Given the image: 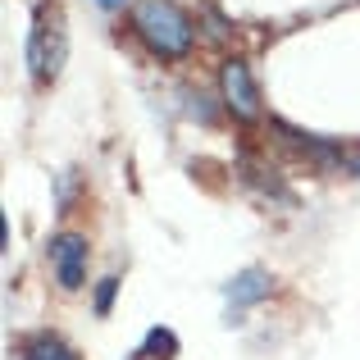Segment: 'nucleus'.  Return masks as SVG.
<instances>
[{"mask_svg": "<svg viewBox=\"0 0 360 360\" xmlns=\"http://www.w3.org/2000/svg\"><path fill=\"white\" fill-rule=\"evenodd\" d=\"M356 174H360V160H356Z\"/></svg>", "mask_w": 360, "mask_h": 360, "instance_id": "obj_10", "label": "nucleus"}, {"mask_svg": "<svg viewBox=\"0 0 360 360\" xmlns=\"http://www.w3.org/2000/svg\"><path fill=\"white\" fill-rule=\"evenodd\" d=\"M264 292H269V274L264 269H242L238 278L229 283V301L233 306H251V301H260Z\"/></svg>", "mask_w": 360, "mask_h": 360, "instance_id": "obj_5", "label": "nucleus"}, {"mask_svg": "<svg viewBox=\"0 0 360 360\" xmlns=\"http://www.w3.org/2000/svg\"><path fill=\"white\" fill-rule=\"evenodd\" d=\"M132 27L141 32V41L150 46L165 60H178V55L192 51V18L174 5V0H141L132 9Z\"/></svg>", "mask_w": 360, "mask_h": 360, "instance_id": "obj_1", "label": "nucleus"}, {"mask_svg": "<svg viewBox=\"0 0 360 360\" xmlns=\"http://www.w3.org/2000/svg\"><path fill=\"white\" fill-rule=\"evenodd\" d=\"M115 288H119V278H101V288H96V310L101 315H105L110 301H115Z\"/></svg>", "mask_w": 360, "mask_h": 360, "instance_id": "obj_8", "label": "nucleus"}, {"mask_svg": "<svg viewBox=\"0 0 360 360\" xmlns=\"http://www.w3.org/2000/svg\"><path fill=\"white\" fill-rule=\"evenodd\" d=\"M101 5H105V9H115V5H123V0H101Z\"/></svg>", "mask_w": 360, "mask_h": 360, "instance_id": "obj_9", "label": "nucleus"}, {"mask_svg": "<svg viewBox=\"0 0 360 360\" xmlns=\"http://www.w3.org/2000/svg\"><path fill=\"white\" fill-rule=\"evenodd\" d=\"M23 360H78V356H73L60 338H32V342L23 347Z\"/></svg>", "mask_w": 360, "mask_h": 360, "instance_id": "obj_6", "label": "nucleus"}, {"mask_svg": "<svg viewBox=\"0 0 360 360\" xmlns=\"http://www.w3.org/2000/svg\"><path fill=\"white\" fill-rule=\"evenodd\" d=\"M174 352H178V338L169 333V328H150V333H146L141 356H150V360H174Z\"/></svg>", "mask_w": 360, "mask_h": 360, "instance_id": "obj_7", "label": "nucleus"}, {"mask_svg": "<svg viewBox=\"0 0 360 360\" xmlns=\"http://www.w3.org/2000/svg\"><path fill=\"white\" fill-rule=\"evenodd\" d=\"M224 101H229L233 115H242V119H255V110H260L251 69H246L242 60H229V64H224Z\"/></svg>", "mask_w": 360, "mask_h": 360, "instance_id": "obj_4", "label": "nucleus"}, {"mask_svg": "<svg viewBox=\"0 0 360 360\" xmlns=\"http://www.w3.org/2000/svg\"><path fill=\"white\" fill-rule=\"evenodd\" d=\"M60 64H64V27H60L55 14L41 9L32 32H27V69H32L37 82H51L55 73H60Z\"/></svg>", "mask_w": 360, "mask_h": 360, "instance_id": "obj_2", "label": "nucleus"}, {"mask_svg": "<svg viewBox=\"0 0 360 360\" xmlns=\"http://www.w3.org/2000/svg\"><path fill=\"white\" fill-rule=\"evenodd\" d=\"M51 264H55V278H60V288L78 292L82 278H87V242L78 238V233H64V238L51 242Z\"/></svg>", "mask_w": 360, "mask_h": 360, "instance_id": "obj_3", "label": "nucleus"}]
</instances>
